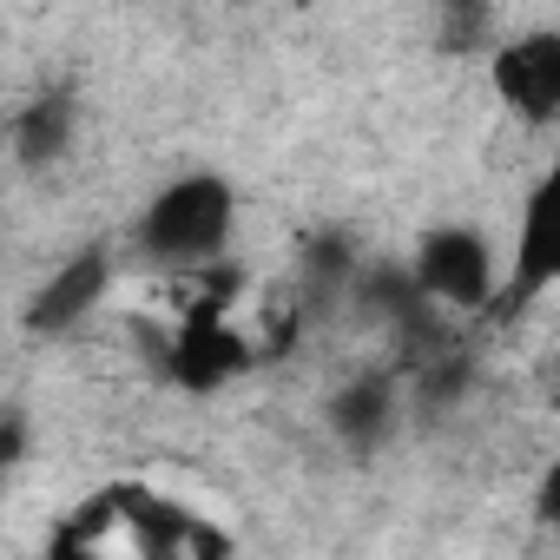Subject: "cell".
<instances>
[{
	"label": "cell",
	"mask_w": 560,
	"mask_h": 560,
	"mask_svg": "<svg viewBox=\"0 0 560 560\" xmlns=\"http://www.w3.org/2000/svg\"><path fill=\"white\" fill-rule=\"evenodd\" d=\"M139 237H145V250L159 264H178V270L211 264L224 250V237H231V191H224V178H178V185H165L152 198Z\"/></svg>",
	"instance_id": "1"
},
{
	"label": "cell",
	"mask_w": 560,
	"mask_h": 560,
	"mask_svg": "<svg viewBox=\"0 0 560 560\" xmlns=\"http://www.w3.org/2000/svg\"><path fill=\"white\" fill-rule=\"evenodd\" d=\"M416 291H429V298H442V304H462V311H468V304H488L494 264H488L481 231H468V224L429 231L422 250H416Z\"/></svg>",
	"instance_id": "2"
},
{
	"label": "cell",
	"mask_w": 560,
	"mask_h": 560,
	"mask_svg": "<svg viewBox=\"0 0 560 560\" xmlns=\"http://www.w3.org/2000/svg\"><path fill=\"white\" fill-rule=\"evenodd\" d=\"M494 93L527 119H560V34H521L494 54Z\"/></svg>",
	"instance_id": "3"
},
{
	"label": "cell",
	"mask_w": 560,
	"mask_h": 560,
	"mask_svg": "<svg viewBox=\"0 0 560 560\" xmlns=\"http://www.w3.org/2000/svg\"><path fill=\"white\" fill-rule=\"evenodd\" d=\"M547 284H560V159H553V172L540 178V191L527 198L521 244H514V270H508V291H514V298L547 291Z\"/></svg>",
	"instance_id": "4"
},
{
	"label": "cell",
	"mask_w": 560,
	"mask_h": 560,
	"mask_svg": "<svg viewBox=\"0 0 560 560\" xmlns=\"http://www.w3.org/2000/svg\"><path fill=\"white\" fill-rule=\"evenodd\" d=\"M106 284H113V264L100 257V250H80L73 264H60L54 277H47V291L34 298V311H27V324L40 330V337H54V330H73L100 298H106Z\"/></svg>",
	"instance_id": "5"
},
{
	"label": "cell",
	"mask_w": 560,
	"mask_h": 560,
	"mask_svg": "<svg viewBox=\"0 0 560 560\" xmlns=\"http://www.w3.org/2000/svg\"><path fill=\"white\" fill-rule=\"evenodd\" d=\"M73 132V100L67 93H40L21 119H14V159L21 165H47Z\"/></svg>",
	"instance_id": "6"
},
{
	"label": "cell",
	"mask_w": 560,
	"mask_h": 560,
	"mask_svg": "<svg viewBox=\"0 0 560 560\" xmlns=\"http://www.w3.org/2000/svg\"><path fill=\"white\" fill-rule=\"evenodd\" d=\"M389 416H396V402H389V383H376V376H363V383H350L337 402H330V422L357 442V448H370V442H383V429H389Z\"/></svg>",
	"instance_id": "7"
},
{
	"label": "cell",
	"mask_w": 560,
	"mask_h": 560,
	"mask_svg": "<svg viewBox=\"0 0 560 560\" xmlns=\"http://www.w3.org/2000/svg\"><path fill=\"white\" fill-rule=\"evenodd\" d=\"M540 514L547 521H560V462L547 468V481H540Z\"/></svg>",
	"instance_id": "8"
}]
</instances>
